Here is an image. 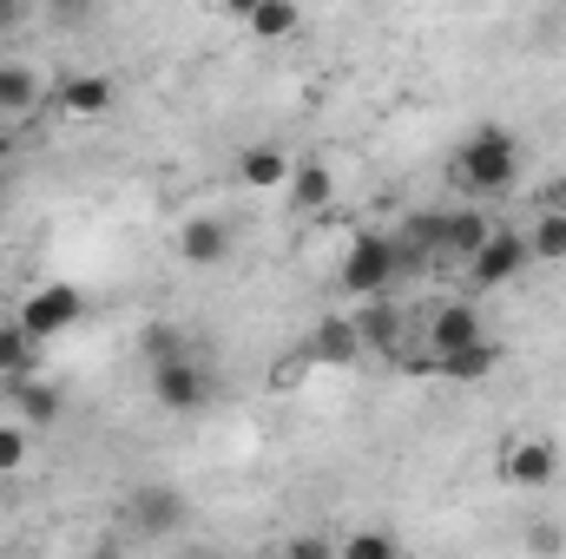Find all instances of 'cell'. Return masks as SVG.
<instances>
[{"label": "cell", "instance_id": "cell-19", "mask_svg": "<svg viewBox=\"0 0 566 559\" xmlns=\"http://www.w3.org/2000/svg\"><path fill=\"white\" fill-rule=\"evenodd\" d=\"M33 369H40V342H33V336L7 316V323H0V382L13 389V382H27Z\"/></svg>", "mask_w": 566, "mask_h": 559}, {"label": "cell", "instance_id": "cell-26", "mask_svg": "<svg viewBox=\"0 0 566 559\" xmlns=\"http://www.w3.org/2000/svg\"><path fill=\"white\" fill-rule=\"evenodd\" d=\"M20 20H27V7L20 0H0V27H20Z\"/></svg>", "mask_w": 566, "mask_h": 559}, {"label": "cell", "instance_id": "cell-1", "mask_svg": "<svg viewBox=\"0 0 566 559\" xmlns=\"http://www.w3.org/2000/svg\"><path fill=\"white\" fill-rule=\"evenodd\" d=\"M454 184L474 198H501L521 184V139L507 126H474L454 145Z\"/></svg>", "mask_w": 566, "mask_h": 559}, {"label": "cell", "instance_id": "cell-9", "mask_svg": "<svg viewBox=\"0 0 566 559\" xmlns=\"http://www.w3.org/2000/svg\"><path fill=\"white\" fill-rule=\"evenodd\" d=\"M488 329H481V309L474 303H434L428 309V362L454 356V349H474Z\"/></svg>", "mask_w": 566, "mask_h": 559}, {"label": "cell", "instance_id": "cell-15", "mask_svg": "<svg viewBox=\"0 0 566 559\" xmlns=\"http://www.w3.org/2000/svg\"><path fill=\"white\" fill-rule=\"evenodd\" d=\"M310 349H316V362H329V369H356V362H363V336H356V316H323Z\"/></svg>", "mask_w": 566, "mask_h": 559}, {"label": "cell", "instance_id": "cell-25", "mask_svg": "<svg viewBox=\"0 0 566 559\" xmlns=\"http://www.w3.org/2000/svg\"><path fill=\"white\" fill-rule=\"evenodd\" d=\"M534 553H560V527H534Z\"/></svg>", "mask_w": 566, "mask_h": 559}, {"label": "cell", "instance_id": "cell-24", "mask_svg": "<svg viewBox=\"0 0 566 559\" xmlns=\"http://www.w3.org/2000/svg\"><path fill=\"white\" fill-rule=\"evenodd\" d=\"M283 553H290V559H336V547H329V540H316V534H296Z\"/></svg>", "mask_w": 566, "mask_h": 559}, {"label": "cell", "instance_id": "cell-2", "mask_svg": "<svg viewBox=\"0 0 566 559\" xmlns=\"http://www.w3.org/2000/svg\"><path fill=\"white\" fill-rule=\"evenodd\" d=\"M396 277H402V251H396L389 231H363V238L343 251V264H336L343 296H356V303H382V296L396 289Z\"/></svg>", "mask_w": 566, "mask_h": 559}, {"label": "cell", "instance_id": "cell-6", "mask_svg": "<svg viewBox=\"0 0 566 559\" xmlns=\"http://www.w3.org/2000/svg\"><path fill=\"white\" fill-rule=\"evenodd\" d=\"M501 481H507V487H554V481H560V441H547V434H521V441H507V454H501Z\"/></svg>", "mask_w": 566, "mask_h": 559}, {"label": "cell", "instance_id": "cell-4", "mask_svg": "<svg viewBox=\"0 0 566 559\" xmlns=\"http://www.w3.org/2000/svg\"><path fill=\"white\" fill-rule=\"evenodd\" d=\"M80 316H86V289H80V283H40V289H27V296H20V309H13V323H20L33 342L66 336Z\"/></svg>", "mask_w": 566, "mask_h": 559}, {"label": "cell", "instance_id": "cell-23", "mask_svg": "<svg viewBox=\"0 0 566 559\" xmlns=\"http://www.w3.org/2000/svg\"><path fill=\"white\" fill-rule=\"evenodd\" d=\"M27 454H33V434H27L20 421H0V481H7V474H20V467H27Z\"/></svg>", "mask_w": 566, "mask_h": 559}, {"label": "cell", "instance_id": "cell-17", "mask_svg": "<svg viewBox=\"0 0 566 559\" xmlns=\"http://www.w3.org/2000/svg\"><path fill=\"white\" fill-rule=\"evenodd\" d=\"M494 369H501V342L494 336H481L474 349H454V356L434 362V376H448V382H488Z\"/></svg>", "mask_w": 566, "mask_h": 559}, {"label": "cell", "instance_id": "cell-16", "mask_svg": "<svg viewBox=\"0 0 566 559\" xmlns=\"http://www.w3.org/2000/svg\"><path fill=\"white\" fill-rule=\"evenodd\" d=\"M7 395H13V421H20L27 434H33V428H53V421H60V389H53V382H40V376L13 382Z\"/></svg>", "mask_w": 566, "mask_h": 559}, {"label": "cell", "instance_id": "cell-3", "mask_svg": "<svg viewBox=\"0 0 566 559\" xmlns=\"http://www.w3.org/2000/svg\"><path fill=\"white\" fill-rule=\"evenodd\" d=\"M151 402L165 415H198L211 402V369L191 356V349H171V356H151Z\"/></svg>", "mask_w": 566, "mask_h": 559}, {"label": "cell", "instance_id": "cell-27", "mask_svg": "<svg viewBox=\"0 0 566 559\" xmlns=\"http://www.w3.org/2000/svg\"><path fill=\"white\" fill-rule=\"evenodd\" d=\"M271 559H290V553H271Z\"/></svg>", "mask_w": 566, "mask_h": 559}, {"label": "cell", "instance_id": "cell-5", "mask_svg": "<svg viewBox=\"0 0 566 559\" xmlns=\"http://www.w3.org/2000/svg\"><path fill=\"white\" fill-rule=\"evenodd\" d=\"M185 514H191V500H185L178 487H133V494H126V527H133L139 540H165V534H178Z\"/></svg>", "mask_w": 566, "mask_h": 559}, {"label": "cell", "instance_id": "cell-12", "mask_svg": "<svg viewBox=\"0 0 566 559\" xmlns=\"http://www.w3.org/2000/svg\"><path fill=\"white\" fill-rule=\"evenodd\" d=\"M60 106H66L73 119H106V113L119 106V80H113V73H73V80L60 86Z\"/></svg>", "mask_w": 566, "mask_h": 559}, {"label": "cell", "instance_id": "cell-10", "mask_svg": "<svg viewBox=\"0 0 566 559\" xmlns=\"http://www.w3.org/2000/svg\"><path fill=\"white\" fill-rule=\"evenodd\" d=\"M283 204H290L296 218L336 211V171H329L323 158H296V171H290V184H283Z\"/></svg>", "mask_w": 566, "mask_h": 559}, {"label": "cell", "instance_id": "cell-20", "mask_svg": "<svg viewBox=\"0 0 566 559\" xmlns=\"http://www.w3.org/2000/svg\"><path fill=\"white\" fill-rule=\"evenodd\" d=\"M521 238H527V257H534V264H566V211L541 204L534 231H521Z\"/></svg>", "mask_w": 566, "mask_h": 559}, {"label": "cell", "instance_id": "cell-7", "mask_svg": "<svg viewBox=\"0 0 566 559\" xmlns=\"http://www.w3.org/2000/svg\"><path fill=\"white\" fill-rule=\"evenodd\" d=\"M527 264H534V257H527V238L501 224V231H494V238L474 251V264H468V283H474V289H501V283L521 277Z\"/></svg>", "mask_w": 566, "mask_h": 559}, {"label": "cell", "instance_id": "cell-8", "mask_svg": "<svg viewBox=\"0 0 566 559\" xmlns=\"http://www.w3.org/2000/svg\"><path fill=\"white\" fill-rule=\"evenodd\" d=\"M231 224L224 218H211V211H198V218H185L178 224V264H191V271H218L224 257H231Z\"/></svg>", "mask_w": 566, "mask_h": 559}, {"label": "cell", "instance_id": "cell-13", "mask_svg": "<svg viewBox=\"0 0 566 559\" xmlns=\"http://www.w3.org/2000/svg\"><path fill=\"white\" fill-rule=\"evenodd\" d=\"M494 211H448V231H441V264H474V251L494 238Z\"/></svg>", "mask_w": 566, "mask_h": 559}, {"label": "cell", "instance_id": "cell-14", "mask_svg": "<svg viewBox=\"0 0 566 559\" xmlns=\"http://www.w3.org/2000/svg\"><path fill=\"white\" fill-rule=\"evenodd\" d=\"M356 316V336H363V356H396L402 349V309L382 296V303H363L349 309Z\"/></svg>", "mask_w": 566, "mask_h": 559}, {"label": "cell", "instance_id": "cell-21", "mask_svg": "<svg viewBox=\"0 0 566 559\" xmlns=\"http://www.w3.org/2000/svg\"><path fill=\"white\" fill-rule=\"evenodd\" d=\"M40 106V80L27 66H0V119H27Z\"/></svg>", "mask_w": 566, "mask_h": 559}, {"label": "cell", "instance_id": "cell-18", "mask_svg": "<svg viewBox=\"0 0 566 559\" xmlns=\"http://www.w3.org/2000/svg\"><path fill=\"white\" fill-rule=\"evenodd\" d=\"M303 27V7L296 0H251L244 7V33L251 40H290Z\"/></svg>", "mask_w": 566, "mask_h": 559}, {"label": "cell", "instance_id": "cell-11", "mask_svg": "<svg viewBox=\"0 0 566 559\" xmlns=\"http://www.w3.org/2000/svg\"><path fill=\"white\" fill-rule=\"evenodd\" d=\"M290 171H296V158H290L283 145H271V139H258V145L238 151V178H244V191H283Z\"/></svg>", "mask_w": 566, "mask_h": 559}, {"label": "cell", "instance_id": "cell-22", "mask_svg": "<svg viewBox=\"0 0 566 559\" xmlns=\"http://www.w3.org/2000/svg\"><path fill=\"white\" fill-rule=\"evenodd\" d=\"M336 559H402V547H396L389 527H356V534L336 547Z\"/></svg>", "mask_w": 566, "mask_h": 559}]
</instances>
